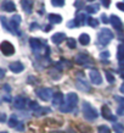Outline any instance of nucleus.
Segmentation results:
<instances>
[{
    "instance_id": "obj_35",
    "label": "nucleus",
    "mask_w": 124,
    "mask_h": 133,
    "mask_svg": "<svg viewBox=\"0 0 124 133\" xmlns=\"http://www.w3.org/2000/svg\"><path fill=\"white\" fill-rule=\"evenodd\" d=\"M84 3H83V1H76V3H74V6H76L77 9H82L83 8V6H84Z\"/></svg>"
},
{
    "instance_id": "obj_2",
    "label": "nucleus",
    "mask_w": 124,
    "mask_h": 133,
    "mask_svg": "<svg viewBox=\"0 0 124 133\" xmlns=\"http://www.w3.org/2000/svg\"><path fill=\"white\" fill-rule=\"evenodd\" d=\"M83 115L89 121H94V120L97 118V111L89 103H84L83 104Z\"/></svg>"
},
{
    "instance_id": "obj_23",
    "label": "nucleus",
    "mask_w": 124,
    "mask_h": 133,
    "mask_svg": "<svg viewBox=\"0 0 124 133\" xmlns=\"http://www.w3.org/2000/svg\"><path fill=\"white\" fill-rule=\"evenodd\" d=\"M49 111H50V109H48V108H39V109H37L34 111V115L35 116H43L44 114L49 112Z\"/></svg>"
},
{
    "instance_id": "obj_44",
    "label": "nucleus",
    "mask_w": 124,
    "mask_h": 133,
    "mask_svg": "<svg viewBox=\"0 0 124 133\" xmlns=\"http://www.w3.org/2000/svg\"><path fill=\"white\" fill-rule=\"evenodd\" d=\"M35 27L38 28V23H32V24H31V31H34V29H35Z\"/></svg>"
},
{
    "instance_id": "obj_36",
    "label": "nucleus",
    "mask_w": 124,
    "mask_h": 133,
    "mask_svg": "<svg viewBox=\"0 0 124 133\" xmlns=\"http://www.w3.org/2000/svg\"><path fill=\"white\" fill-rule=\"evenodd\" d=\"M100 56L102 57V59H107V57H110V52L108 51H102L100 54Z\"/></svg>"
},
{
    "instance_id": "obj_37",
    "label": "nucleus",
    "mask_w": 124,
    "mask_h": 133,
    "mask_svg": "<svg viewBox=\"0 0 124 133\" xmlns=\"http://www.w3.org/2000/svg\"><path fill=\"white\" fill-rule=\"evenodd\" d=\"M101 21H102V22H104V23H108V22H110V20H108V17L106 16V15H101Z\"/></svg>"
},
{
    "instance_id": "obj_5",
    "label": "nucleus",
    "mask_w": 124,
    "mask_h": 133,
    "mask_svg": "<svg viewBox=\"0 0 124 133\" xmlns=\"http://www.w3.org/2000/svg\"><path fill=\"white\" fill-rule=\"evenodd\" d=\"M77 103H78V95H77L76 93H68L67 95H66V104L68 106H71L72 109H74Z\"/></svg>"
},
{
    "instance_id": "obj_21",
    "label": "nucleus",
    "mask_w": 124,
    "mask_h": 133,
    "mask_svg": "<svg viewBox=\"0 0 124 133\" xmlns=\"http://www.w3.org/2000/svg\"><path fill=\"white\" fill-rule=\"evenodd\" d=\"M22 4V6H23V10L26 12H32V6H33V3L32 1H22L21 3Z\"/></svg>"
},
{
    "instance_id": "obj_14",
    "label": "nucleus",
    "mask_w": 124,
    "mask_h": 133,
    "mask_svg": "<svg viewBox=\"0 0 124 133\" xmlns=\"http://www.w3.org/2000/svg\"><path fill=\"white\" fill-rule=\"evenodd\" d=\"M26 105H27V100H26V98L23 97H17L15 99V108L18 110H22L26 108Z\"/></svg>"
},
{
    "instance_id": "obj_20",
    "label": "nucleus",
    "mask_w": 124,
    "mask_h": 133,
    "mask_svg": "<svg viewBox=\"0 0 124 133\" xmlns=\"http://www.w3.org/2000/svg\"><path fill=\"white\" fill-rule=\"evenodd\" d=\"M79 42L82 45H88L89 43H90V37H89V34H86V33H82L79 37Z\"/></svg>"
},
{
    "instance_id": "obj_27",
    "label": "nucleus",
    "mask_w": 124,
    "mask_h": 133,
    "mask_svg": "<svg viewBox=\"0 0 124 133\" xmlns=\"http://www.w3.org/2000/svg\"><path fill=\"white\" fill-rule=\"evenodd\" d=\"M113 129H114L116 133H123L124 132V127H123V125H120V123H114V125H113Z\"/></svg>"
},
{
    "instance_id": "obj_6",
    "label": "nucleus",
    "mask_w": 124,
    "mask_h": 133,
    "mask_svg": "<svg viewBox=\"0 0 124 133\" xmlns=\"http://www.w3.org/2000/svg\"><path fill=\"white\" fill-rule=\"evenodd\" d=\"M89 76H90V79H91L94 84H101L102 83V76L100 75V72L97 70H91Z\"/></svg>"
},
{
    "instance_id": "obj_31",
    "label": "nucleus",
    "mask_w": 124,
    "mask_h": 133,
    "mask_svg": "<svg viewBox=\"0 0 124 133\" xmlns=\"http://www.w3.org/2000/svg\"><path fill=\"white\" fill-rule=\"evenodd\" d=\"M51 4L54 5V6H57V8H62L64 5V1L63 0H52Z\"/></svg>"
},
{
    "instance_id": "obj_34",
    "label": "nucleus",
    "mask_w": 124,
    "mask_h": 133,
    "mask_svg": "<svg viewBox=\"0 0 124 133\" xmlns=\"http://www.w3.org/2000/svg\"><path fill=\"white\" fill-rule=\"evenodd\" d=\"M29 106H31V109H34V110H37V109H39L40 106H39V104L38 103H35V101H29Z\"/></svg>"
},
{
    "instance_id": "obj_1",
    "label": "nucleus",
    "mask_w": 124,
    "mask_h": 133,
    "mask_svg": "<svg viewBox=\"0 0 124 133\" xmlns=\"http://www.w3.org/2000/svg\"><path fill=\"white\" fill-rule=\"evenodd\" d=\"M97 39L99 43L102 45H107L113 39V33L110 31L108 28H102L97 34Z\"/></svg>"
},
{
    "instance_id": "obj_24",
    "label": "nucleus",
    "mask_w": 124,
    "mask_h": 133,
    "mask_svg": "<svg viewBox=\"0 0 124 133\" xmlns=\"http://www.w3.org/2000/svg\"><path fill=\"white\" fill-rule=\"evenodd\" d=\"M49 73H50V76H51V78H52V79H60V78H61V75H60V72H57V71H56V69H52V70H50V71H49Z\"/></svg>"
},
{
    "instance_id": "obj_46",
    "label": "nucleus",
    "mask_w": 124,
    "mask_h": 133,
    "mask_svg": "<svg viewBox=\"0 0 124 133\" xmlns=\"http://www.w3.org/2000/svg\"><path fill=\"white\" fill-rule=\"evenodd\" d=\"M17 129H18V131H23V125H22V123H20V126H18V127H16Z\"/></svg>"
},
{
    "instance_id": "obj_47",
    "label": "nucleus",
    "mask_w": 124,
    "mask_h": 133,
    "mask_svg": "<svg viewBox=\"0 0 124 133\" xmlns=\"http://www.w3.org/2000/svg\"><path fill=\"white\" fill-rule=\"evenodd\" d=\"M52 133H62V132H52Z\"/></svg>"
},
{
    "instance_id": "obj_41",
    "label": "nucleus",
    "mask_w": 124,
    "mask_h": 133,
    "mask_svg": "<svg viewBox=\"0 0 124 133\" xmlns=\"http://www.w3.org/2000/svg\"><path fill=\"white\" fill-rule=\"evenodd\" d=\"M5 77V71L3 69H0V79H3Z\"/></svg>"
},
{
    "instance_id": "obj_4",
    "label": "nucleus",
    "mask_w": 124,
    "mask_h": 133,
    "mask_svg": "<svg viewBox=\"0 0 124 133\" xmlns=\"http://www.w3.org/2000/svg\"><path fill=\"white\" fill-rule=\"evenodd\" d=\"M0 50H1V52H3L4 55L10 56V55H12V54L15 52V46H13L10 42L5 41V42H3V43L0 44Z\"/></svg>"
},
{
    "instance_id": "obj_32",
    "label": "nucleus",
    "mask_w": 124,
    "mask_h": 133,
    "mask_svg": "<svg viewBox=\"0 0 124 133\" xmlns=\"http://www.w3.org/2000/svg\"><path fill=\"white\" fill-rule=\"evenodd\" d=\"M99 133H111V129L107 126H100L99 127Z\"/></svg>"
},
{
    "instance_id": "obj_17",
    "label": "nucleus",
    "mask_w": 124,
    "mask_h": 133,
    "mask_svg": "<svg viewBox=\"0 0 124 133\" xmlns=\"http://www.w3.org/2000/svg\"><path fill=\"white\" fill-rule=\"evenodd\" d=\"M62 101H63V95L61 93H56L54 98H52V104L57 105V106H61L62 105Z\"/></svg>"
},
{
    "instance_id": "obj_8",
    "label": "nucleus",
    "mask_w": 124,
    "mask_h": 133,
    "mask_svg": "<svg viewBox=\"0 0 124 133\" xmlns=\"http://www.w3.org/2000/svg\"><path fill=\"white\" fill-rule=\"evenodd\" d=\"M110 22L112 23V26L117 29V31H119V32H120V31L123 29V23H122L120 18L117 16V15H112V16H111V18H110Z\"/></svg>"
},
{
    "instance_id": "obj_33",
    "label": "nucleus",
    "mask_w": 124,
    "mask_h": 133,
    "mask_svg": "<svg viewBox=\"0 0 124 133\" xmlns=\"http://www.w3.org/2000/svg\"><path fill=\"white\" fill-rule=\"evenodd\" d=\"M106 78H107V81L110 82V83H114V76H113L112 73L106 72Z\"/></svg>"
},
{
    "instance_id": "obj_43",
    "label": "nucleus",
    "mask_w": 124,
    "mask_h": 133,
    "mask_svg": "<svg viewBox=\"0 0 124 133\" xmlns=\"http://www.w3.org/2000/svg\"><path fill=\"white\" fill-rule=\"evenodd\" d=\"M74 26H76V23H74V21H71V22H68V27H69V28H73Z\"/></svg>"
},
{
    "instance_id": "obj_39",
    "label": "nucleus",
    "mask_w": 124,
    "mask_h": 133,
    "mask_svg": "<svg viewBox=\"0 0 124 133\" xmlns=\"http://www.w3.org/2000/svg\"><path fill=\"white\" fill-rule=\"evenodd\" d=\"M117 114H118V115H122V114H124V105H122L119 109L117 110Z\"/></svg>"
},
{
    "instance_id": "obj_9",
    "label": "nucleus",
    "mask_w": 124,
    "mask_h": 133,
    "mask_svg": "<svg viewBox=\"0 0 124 133\" xmlns=\"http://www.w3.org/2000/svg\"><path fill=\"white\" fill-rule=\"evenodd\" d=\"M9 67H10V70H11L13 73H20V72H22V71L24 70L23 64H22V62H20V61H15V62H11Z\"/></svg>"
},
{
    "instance_id": "obj_45",
    "label": "nucleus",
    "mask_w": 124,
    "mask_h": 133,
    "mask_svg": "<svg viewBox=\"0 0 124 133\" xmlns=\"http://www.w3.org/2000/svg\"><path fill=\"white\" fill-rule=\"evenodd\" d=\"M102 4H104L106 8H108V6H110V1H108V0H106V1H105V0H104V1H102Z\"/></svg>"
},
{
    "instance_id": "obj_25",
    "label": "nucleus",
    "mask_w": 124,
    "mask_h": 133,
    "mask_svg": "<svg viewBox=\"0 0 124 133\" xmlns=\"http://www.w3.org/2000/svg\"><path fill=\"white\" fill-rule=\"evenodd\" d=\"M86 11L89 14H96L99 11V5H89V6H86Z\"/></svg>"
},
{
    "instance_id": "obj_38",
    "label": "nucleus",
    "mask_w": 124,
    "mask_h": 133,
    "mask_svg": "<svg viewBox=\"0 0 124 133\" xmlns=\"http://www.w3.org/2000/svg\"><path fill=\"white\" fill-rule=\"evenodd\" d=\"M117 8L119 9L120 11L124 12V3H120V1H119V3H117Z\"/></svg>"
},
{
    "instance_id": "obj_22",
    "label": "nucleus",
    "mask_w": 124,
    "mask_h": 133,
    "mask_svg": "<svg viewBox=\"0 0 124 133\" xmlns=\"http://www.w3.org/2000/svg\"><path fill=\"white\" fill-rule=\"evenodd\" d=\"M0 21H1V23H3V26H4V28L6 29V31H9V32H12V28H11V26H10V23L8 22V20L5 18L4 16H1L0 17ZM13 33V32H12Z\"/></svg>"
},
{
    "instance_id": "obj_13",
    "label": "nucleus",
    "mask_w": 124,
    "mask_h": 133,
    "mask_svg": "<svg viewBox=\"0 0 124 133\" xmlns=\"http://www.w3.org/2000/svg\"><path fill=\"white\" fill-rule=\"evenodd\" d=\"M1 9L4 11L12 12L16 10V5H15V3H12V1H3L1 3Z\"/></svg>"
},
{
    "instance_id": "obj_18",
    "label": "nucleus",
    "mask_w": 124,
    "mask_h": 133,
    "mask_svg": "<svg viewBox=\"0 0 124 133\" xmlns=\"http://www.w3.org/2000/svg\"><path fill=\"white\" fill-rule=\"evenodd\" d=\"M48 18L51 23H61V22H62V17H61V15H56V14H50V15L48 16Z\"/></svg>"
},
{
    "instance_id": "obj_11",
    "label": "nucleus",
    "mask_w": 124,
    "mask_h": 133,
    "mask_svg": "<svg viewBox=\"0 0 124 133\" xmlns=\"http://www.w3.org/2000/svg\"><path fill=\"white\" fill-rule=\"evenodd\" d=\"M76 85L77 88L82 90V92H90V85L88 84V82L85 79H77Z\"/></svg>"
},
{
    "instance_id": "obj_29",
    "label": "nucleus",
    "mask_w": 124,
    "mask_h": 133,
    "mask_svg": "<svg viewBox=\"0 0 124 133\" xmlns=\"http://www.w3.org/2000/svg\"><path fill=\"white\" fill-rule=\"evenodd\" d=\"M88 23L90 27H97V26H99V21L96 20V18H94V17H89Z\"/></svg>"
},
{
    "instance_id": "obj_15",
    "label": "nucleus",
    "mask_w": 124,
    "mask_h": 133,
    "mask_svg": "<svg viewBox=\"0 0 124 133\" xmlns=\"http://www.w3.org/2000/svg\"><path fill=\"white\" fill-rule=\"evenodd\" d=\"M64 39H66V34H63V33H55V34L51 37L52 43H55V44H60Z\"/></svg>"
},
{
    "instance_id": "obj_7",
    "label": "nucleus",
    "mask_w": 124,
    "mask_h": 133,
    "mask_svg": "<svg viewBox=\"0 0 124 133\" xmlns=\"http://www.w3.org/2000/svg\"><path fill=\"white\" fill-rule=\"evenodd\" d=\"M101 111H102V116H104V118L110 120V121H116V116L112 114V111L110 110V108H108L107 105H104L102 109H101Z\"/></svg>"
},
{
    "instance_id": "obj_12",
    "label": "nucleus",
    "mask_w": 124,
    "mask_h": 133,
    "mask_svg": "<svg viewBox=\"0 0 124 133\" xmlns=\"http://www.w3.org/2000/svg\"><path fill=\"white\" fill-rule=\"evenodd\" d=\"M20 23H21V16L20 15H15V16H12L11 21H10V26H11L12 32L13 33H17V27L20 26Z\"/></svg>"
},
{
    "instance_id": "obj_10",
    "label": "nucleus",
    "mask_w": 124,
    "mask_h": 133,
    "mask_svg": "<svg viewBox=\"0 0 124 133\" xmlns=\"http://www.w3.org/2000/svg\"><path fill=\"white\" fill-rule=\"evenodd\" d=\"M29 44H31V48H32L33 51H40L44 45L41 44V42L39 39H35V38H31V41H29Z\"/></svg>"
},
{
    "instance_id": "obj_26",
    "label": "nucleus",
    "mask_w": 124,
    "mask_h": 133,
    "mask_svg": "<svg viewBox=\"0 0 124 133\" xmlns=\"http://www.w3.org/2000/svg\"><path fill=\"white\" fill-rule=\"evenodd\" d=\"M17 125H18L17 117L16 116H12L11 118L9 120V126H10V127H12V128H15V127H17Z\"/></svg>"
},
{
    "instance_id": "obj_16",
    "label": "nucleus",
    "mask_w": 124,
    "mask_h": 133,
    "mask_svg": "<svg viewBox=\"0 0 124 133\" xmlns=\"http://www.w3.org/2000/svg\"><path fill=\"white\" fill-rule=\"evenodd\" d=\"M85 14H82V12H79V14H77L76 18H74V23H76V26H83V24L86 22V18H85Z\"/></svg>"
},
{
    "instance_id": "obj_3",
    "label": "nucleus",
    "mask_w": 124,
    "mask_h": 133,
    "mask_svg": "<svg viewBox=\"0 0 124 133\" xmlns=\"http://www.w3.org/2000/svg\"><path fill=\"white\" fill-rule=\"evenodd\" d=\"M37 95L43 101H49L54 95H52V90L50 88H40L37 90Z\"/></svg>"
},
{
    "instance_id": "obj_42",
    "label": "nucleus",
    "mask_w": 124,
    "mask_h": 133,
    "mask_svg": "<svg viewBox=\"0 0 124 133\" xmlns=\"http://www.w3.org/2000/svg\"><path fill=\"white\" fill-rule=\"evenodd\" d=\"M51 24H48V26H45V28H44V31L45 32H49V31H51Z\"/></svg>"
},
{
    "instance_id": "obj_28",
    "label": "nucleus",
    "mask_w": 124,
    "mask_h": 133,
    "mask_svg": "<svg viewBox=\"0 0 124 133\" xmlns=\"http://www.w3.org/2000/svg\"><path fill=\"white\" fill-rule=\"evenodd\" d=\"M67 45H68V48H71V49H74L77 46V42L76 39H73V38H67Z\"/></svg>"
},
{
    "instance_id": "obj_40",
    "label": "nucleus",
    "mask_w": 124,
    "mask_h": 133,
    "mask_svg": "<svg viewBox=\"0 0 124 133\" xmlns=\"http://www.w3.org/2000/svg\"><path fill=\"white\" fill-rule=\"evenodd\" d=\"M6 120V116H5V114H0V122H4Z\"/></svg>"
},
{
    "instance_id": "obj_48",
    "label": "nucleus",
    "mask_w": 124,
    "mask_h": 133,
    "mask_svg": "<svg viewBox=\"0 0 124 133\" xmlns=\"http://www.w3.org/2000/svg\"><path fill=\"white\" fill-rule=\"evenodd\" d=\"M0 133H8V132H0Z\"/></svg>"
},
{
    "instance_id": "obj_30",
    "label": "nucleus",
    "mask_w": 124,
    "mask_h": 133,
    "mask_svg": "<svg viewBox=\"0 0 124 133\" xmlns=\"http://www.w3.org/2000/svg\"><path fill=\"white\" fill-rule=\"evenodd\" d=\"M60 110L61 111H62V112H69V111H72V108H71V106H68L67 104H62L60 106Z\"/></svg>"
},
{
    "instance_id": "obj_19",
    "label": "nucleus",
    "mask_w": 124,
    "mask_h": 133,
    "mask_svg": "<svg viewBox=\"0 0 124 133\" xmlns=\"http://www.w3.org/2000/svg\"><path fill=\"white\" fill-rule=\"evenodd\" d=\"M88 60H89V56L86 54H83V52H80V54H78L76 56V62H78V64H85Z\"/></svg>"
}]
</instances>
